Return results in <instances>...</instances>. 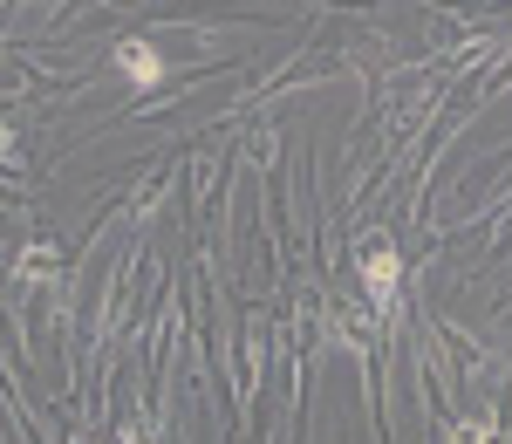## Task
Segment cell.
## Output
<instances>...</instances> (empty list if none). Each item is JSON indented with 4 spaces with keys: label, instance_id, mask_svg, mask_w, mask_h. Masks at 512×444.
I'll list each match as a JSON object with an SVG mask.
<instances>
[{
    "label": "cell",
    "instance_id": "6da1fadb",
    "mask_svg": "<svg viewBox=\"0 0 512 444\" xmlns=\"http://www.w3.org/2000/svg\"><path fill=\"white\" fill-rule=\"evenodd\" d=\"M117 69L130 82H144V89L164 76V62H158V48H151V41H117Z\"/></svg>",
    "mask_w": 512,
    "mask_h": 444
},
{
    "label": "cell",
    "instance_id": "7a4b0ae2",
    "mask_svg": "<svg viewBox=\"0 0 512 444\" xmlns=\"http://www.w3.org/2000/svg\"><path fill=\"white\" fill-rule=\"evenodd\" d=\"M369 294H376V301H390V294H396V253H390V246L369 253Z\"/></svg>",
    "mask_w": 512,
    "mask_h": 444
},
{
    "label": "cell",
    "instance_id": "3957f363",
    "mask_svg": "<svg viewBox=\"0 0 512 444\" xmlns=\"http://www.w3.org/2000/svg\"><path fill=\"white\" fill-rule=\"evenodd\" d=\"M123 444H158V438H151V431H130V438H123Z\"/></svg>",
    "mask_w": 512,
    "mask_h": 444
}]
</instances>
